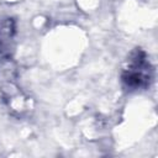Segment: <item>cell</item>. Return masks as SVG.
I'll list each match as a JSON object with an SVG mask.
<instances>
[{"mask_svg": "<svg viewBox=\"0 0 158 158\" xmlns=\"http://www.w3.org/2000/svg\"><path fill=\"white\" fill-rule=\"evenodd\" d=\"M151 67L144 59V53L136 51L133 58L130 59V67L123 74V81L133 89L146 86L151 79Z\"/></svg>", "mask_w": 158, "mask_h": 158, "instance_id": "6da1fadb", "label": "cell"}]
</instances>
